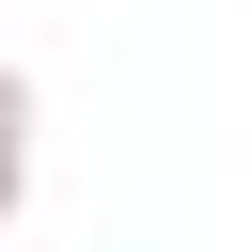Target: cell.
Wrapping results in <instances>:
<instances>
[{
	"label": "cell",
	"instance_id": "6da1fadb",
	"mask_svg": "<svg viewBox=\"0 0 252 252\" xmlns=\"http://www.w3.org/2000/svg\"><path fill=\"white\" fill-rule=\"evenodd\" d=\"M32 205V63H0V236Z\"/></svg>",
	"mask_w": 252,
	"mask_h": 252
}]
</instances>
